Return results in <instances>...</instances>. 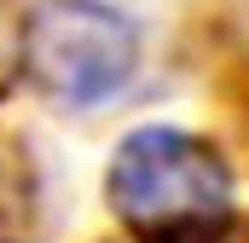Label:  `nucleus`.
I'll return each mask as SVG.
<instances>
[{"label":"nucleus","mask_w":249,"mask_h":243,"mask_svg":"<svg viewBox=\"0 0 249 243\" xmlns=\"http://www.w3.org/2000/svg\"><path fill=\"white\" fill-rule=\"evenodd\" d=\"M105 197L133 243H214L232 226V168L186 127H133L110 156Z\"/></svg>","instance_id":"obj_1"},{"label":"nucleus","mask_w":249,"mask_h":243,"mask_svg":"<svg viewBox=\"0 0 249 243\" xmlns=\"http://www.w3.org/2000/svg\"><path fill=\"white\" fill-rule=\"evenodd\" d=\"M23 69L58 104H105L139 69V29L99 0H41L23 23Z\"/></svg>","instance_id":"obj_2"}]
</instances>
